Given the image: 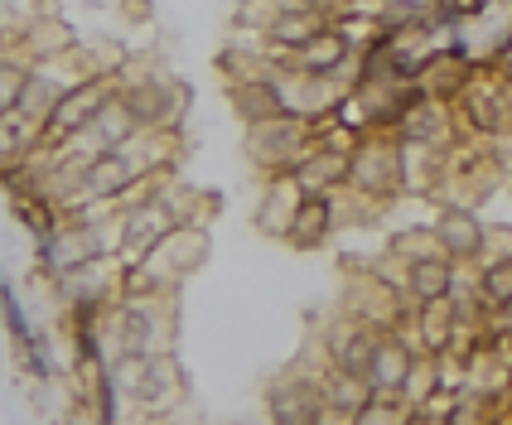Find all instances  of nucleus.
<instances>
[{
	"label": "nucleus",
	"mask_w": 512,
	"mask_h": 425,
	"mask_svg": "<svg viewBox=\"0 0 512 425\" xmlns=\"http://www.w3.org/2000/svg\"><path fill=\"white\" fill-rule=\"evenodd\" d=\"M266 406H271V421L276 425H324V387L305 382V377L276 387L266 397Z\"/></svg>",
	"instance_id": "f257e3e1"
},
{
	"label": "nucleus",
	"mask_w": 512,
	"mask_h": 425,
	"mask_svg": "<svg viewBox=\"0 0 512 425\" xmlns=\"http://www.w3.org/2000/svg\"><path fill=\"white\" fill-rule=\"evenodd\" d=\"M295 145H300V126L290 116H271L252 126V155L261 170H285L295 160Z\"/></svg>",
	"instance_id": "f03ea898"
},
{
	"label": "nucleus",
	"mask_w": 512,
	"mask_h": 425,
	"mask_svg": "<svg viewBox=\"0 0 512 425\" xmlns=\"http://www.w3.org/2000/svg\"><path fill=\"white\" fill-rule=\"evenodd\" d=\"M329 227H334V203L324 199V194H305V199L295 203V213H290L281 237L290 247H319L329 237Z\"/></svg>",
	"instance_id": "7ed1b4c3"
},
{
	"label": "nucleus",
	"mask_w": 512,
	"mask_h": 425,
	"mask_svg": "<svg viewBox=\"0 0 512 425\" xmlns=\"http://www.w3.org/2000/svg\"><path fill=\"white\" fill-rule=\"evenodd\" d=\"M290 179H295L300 194H329L339 179H348V160L334 155V150H319L310 160H295V165H290Z\"/></svg>",
	"instance_id": "20e7f679"
},
{
	"label": "nucleus",
	"mask_w": 512,
	"mask_h": 425,
	"mask_svg": "<svg viewBox=\"0 0 512 425\" xmlns=\"http://www.w3.org/2000/svg\"><path fill=\"white\" fill-rule=\"evenodd\" d=\"M406 285H411V295L421 300V305H440L445 295H450V261L445 256H421V261H411V271H406Z\"/></svg>",
	"instance_id": "39448f33"
},
{
	"label": "nucleus",
	"mask_w": 512,
	"mask_h": 425,
	"mask_svg": "<svg viewBox=\"0 0 512 425\" xmlns=\"http://www.w3.org/2000/svg\"><path fill=\"white\" fill-rule=\"evenodd\" d=\"M271 44H281V49H300V44H310L314 34H324V15H314V10H305V5H290V10H281L276 20H271Z\"/></svg>",
	"instance_id": "423d86ee"
},
{
	"label": "nucleus",
	"mask_w": 512,
	"mask_h": 425,
	"mask_svg": "<svg viewBox=\"0 0 512 425\" xmlns=\"http://www.w3.org/2000/svg\"><path fill=\"white\" fill-rule=\"evenodd\" d=\"M102 102H107L102 83H83L78 92H68V97H63V102L54 107V126H58V131H78V126H92V116L102 112Z\"/></svg>",
	"instance_id": "0eeeda50"
},
{
	"label": "nucleus",
	"mask_w": 512,
	"mask_h": 425,
	"mask_svg": "<svg viewBox=\"0 0 512 425\" xmlns=\"http://www.w3.org/2000/svg\"><path fill=\"white\" fill-rule=\"evenodd\" d=\"M92 131H97V141L102 145H121V141H131V136L141 131V116L131 112L126 97H107L102 112L92 116Z\"/></svg>",
	"instance_id": "6e6552de"
},
{
	"label": "nucleus",
	"mask_w": 512,
	"mask_h": 425,
	"mask_svg": "<svg viewBox=\"0 0 512 425\" xmlns=\"http://www.w3.org/2000/svg\"><path fill=\"white\" fill-rule=\"evenodd\" d=\"M343 58H348V39L324 29V34H314L310 44L295 49V68H305V73H329V68H339Z\"/></svg>",
	"instance_id": "1a4fd4ad"
},
{
	"label": "nucleus",
	"mask_w": 512,
	"mask_h": 425,
	"mask_svg": "<svg viewBox=\"0 0 512 425\" xmlns=\"http://www.w3.org/2000/svg\"><path fill=\"white\" fill-rule=\"evenodd\" d=\"M440 247H445L450 256L479 252V227H474V218H464V213H445V223H440Z\"/></svg>",
	"instance_id": "9d476101"
},
{
	"label": "nucleus",
	"mask_w": 512,
	"mask_h": 425,
	"mask_svg": "<svg viewBox=\"0 0 512 425\" xmlns=\"http://www.w3.org/2000/svg\"><path fill=\"white\" fill-rule=\"evenodd\" d=\"M484 300H493V305H512V256L508 261H498V266H488Z\"/></svg>",
	"instance_id": "9b49d317"
},
{
	"label": "nucleus",
	"mask_w": 512,
	"mask_h": 425,
	"mask_svg": "<svg viewBox=\"0 0 512 425\" xmlns=\"http://www.w3.org/2000/svg\"><path fill=\"white\" fill-rule=\"evenodd\" d=\"M353 425H401V411L392 406V397H368L363 411L353 416Z\"/></svg>",
	"instance_id": "f8f14e48"
},
{
	"label": "nucleus",
	"mask_w": 512,
	"mask_h": 425,
	"mask_svg": "<svg viewBox=\"0 0 512 425\" xmlns=\"http://www.w3.org/2000/svg\"><path fill=\"white\" fill-rule=\"evenodd\" d=\"M20 92H25V78H20L15 68H0V112H5V107H10Z\"/></svg>",
	"instance_id": "ddd939ff"
}]
</instances>
